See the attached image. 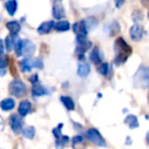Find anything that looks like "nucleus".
Segmentation results:
<instances>
[{"instance_id":"nucleus-1","label":"nucleus","mask_w":149,"mask_h":149,"mask_svg":"<svg viewBox=\"0 0 149 149\" xmlns=\"http://www.w3.org/2000/svg\"><path fill=\"white\" fill-rule=\"evenodd\" d=\"M114 63L116 65H120L124 62L127 61L128 57L132 53V47L123 39L122 37L118 38V39L114 41Z\"/></svg>"},{"instance_id":"nucleus-2","label":"nucleus","mask_w":149,"mask_h":149,"mask_svg":"<svg viewBox=\"0 0 149 149\" xmlns=\"http://www.w3.org/2000/svg\"><path fill=\"white\" fill-rule=\"evenodd\" d=\"M133 84L136 88L147 89L149 88V68L141 65L135 72L133 78Z\"/></svg>"},{"instance_id":"nucleus-3","label":"nucleus","mask_w":149,"mask_h":149,"mask_svg":"<svg viewBox=\"0 0 149 149\" xmlns=\"http://www.w3.org/2000/svg\"><path fill=\"white\" fill-rule=\"evenodd\" d=\"M15 53L17 56H31L34 54L36 50V46L30 40H21L17 39L15 41Z\"/></svg>"},{"instance_id":"nucleus-4","label":"nucleus","mask_w":149,"mask_h":149,"mask_svg":"<svg viewBox=\"0 0 149 149\" xmlns=\"http://www.w3.org/2000/svg\"><path fill=\"white\" fill-rule=\"evenodd\" d=\"M19 68H21L23 72H30L32 68H43V62L38 58H30L29 56H27L26 58L19 61Z\"/></svg>"},{"instance_id":"nucleus-5","label":"nucleus","mask_w":149,"mask_h":149,"mask_svg":"<svg viewBox=\"0 0 149 149\" xmlns=\"http://www.w3.org/2000/svg\"><path fill=\"white\" fill-rule=\"evenodd\" d=\"M76 42H77V49H76V54L79 56L80 59H81V58L83 59L84 54H85V52L87 51L89 48H91L92 43L89 41V40H87L86 36H78Z\"/></svg>"},{"instance_id":"nucleus-6","label":"nucleus","mask_w":149,"mask_h":149,"mask_svg":"<svg viewBox=\"0 0 149 149\" xmlns=\"http://www.w3.org/2000/svg\"><path fill=\"white\" fill-rule=\"evenodd\" d=\"M9 93L13 96L17 98H19L26 93V90H27V87L24 84V82H22L21 80H13V82H10L9 84Z\"/></svg>"},{"instance_id":"nucleus-7","label":"nucleus","mask_w":149,"mask_h":149,"mask_svg":"<svg viewBox=\"0 0 149 149\" xmlns=\"http://www.w3.org/2000/svg\"><path fill=\"white\" fill-rule=\"evenodd\" d=\"M86 137L89 141H91L92 143H94L95 145L100 147L105 146V140L103 139V137L101 136V134L99 133V131L96 130V129L92 128L86 132Z\"/></svg>"},{"instance_id":"nucleus-8","label":"nucleus","mask_w":149,"mask_h":149,"mask_svg":"<svg viewBox=\"0 0 149 149\" xmlns=\"http://www.w3.org/2000/svg\"><path fill=\"white\" fill-rule=\"evenodd\" d=\"M9 125H10L11 130L15 134H19L23 130V120H22L21 116H17V114H13L10 116V118H9Z\"/></svg>"},{"instance_id":"nucleus-9","label":"nucleus","mask_w":149,"mask_h":149,"mask_svg":"<svg viewBox=\"0 0 149 149\" xmlns=\"http://www.w3.org/2000/svg\"><path fill=\"white\" fill-rule=\"evenodd\" d=\"M72 31L77 36H87L88 34V28L86 26L85 22H77L72 25Z\"/></svg>"},{"instance_id":"nucleus-10","label":"nucleus","mask_w":149,"mask_h":149,"mask_svg":"<svg viewBox=\"0 0 149 149\" xmlns=\"http://www.w3.org/2000/svg\"><path fill=\"white\" fill-rule=\"evenodd\" d=\"M49 93L47 88H45L43 85L39 83V82H36V83L33 84L32 86V94L33 96L35 97H40V96H44V95H47Z\"/></svg>"},{"instance_id":"nucleus-11","label":"nucleus","mask_w":149,"mask_h":149,"mask_svg":"<svg viewBox=\"0 0 149 149\" xmlns=\"http://www.w3.org/2000/svg\"><path fill=\"white\" fill-rule=\"evenodd\" d=\"M130 36L131 39L134 41H140L143 37V28L138 24L134 25L130 29Z\"/></svg>"},{"instance_id":"nucleus-12","label":"nucleus","mask_w":149,"mask_h":149,"mask_svg":"<svg viewBox=\"0 0 149 149\" xmlns=\"http://www.w3.org/2000/svg\"><path fill=\"white\" fill-rule=\"evenodd\" d=\"M54 26H55V23L53 21H48V22H44L41 25L38 27L37 32L40 34V35H46V34L50 33L52 29H54Z\"/></svg>"},{"instance_id":"nucleus-13","label":"nucleus","mask_w":149,"mask_h":149,"mask_svg":"<svg viewBox=\"0 0 149 149\" xmlns=\"http://www.w3.org/2000/svg\"><path fill=\"white\" fill-rule=\"evenodd\" d=\"M32 104L29 100H23L19 105V113L21 116H26L30 111H31Z\"/></svg>"},{"instance_id":"nucleus-14","label":"nucleus","mask_w":149,"mask_h":149,"mask_svg":"<svg viewBox=\"0 0 149 149\" xmlns=\"http://www.w3.org/2000/svg\"><path fill=\"white\" fill-rule=\"evenodd\" d=\"M90 59L95 64L101 63L102 59H103V55H102V52L100 51V49L98 47H95L91 51V53H90Z\"/></svg>"},{"instance_id":"nucleus-15","label":"nucleus","mask_w":149,"mask_h":149,"mask_svg":"<svg viewBox=\"0 0 149 149\" xmlns=\"http://www.w3.org/2000/svg\"><path fill=\"white\" fill-rule=\"evenodd\" d=\"M15 106V102L13 98H5L2 101L0 102V107L1 109L4 110V111H9V110H13Z\"/></svg>"},{"instance_id":"nucleus-16","label":"nucleus","mask_w":149,"mask_h":149,"mask_svg":"<svg viewBox=\"0 0 149 149\" xmlns=\"http://www.w3.org/2000/svg\"><path fill=\"white\" fill-rule=\"evenodd\" d=\"M52 15H53V17L56 19H60L64 17L65 13H64V8L62 7L61 4H58V3H55L53 5V9H52Z\"/></svg>"},{"instance_id":"nucleus-17","label":"nucleus","mask_w":149,"mask_h":149,"mask_svg":"<svg viewBox=\"0 0 149 149\" xmlns=\"http://www.w3.org/2000/svg\"><path fill=\"white\" fill-rule=\"evenodd\" d=\"M78 74L82 78H86L89 74L90 72V66L86 62H80L79 65H78Z\"/></svg>"},{"instance_id":"nucleus-18","label":"nucleus","mask_w":149,"mask_h":149,"mask_svg":"<svg viewBox=\"0 0 149 149\" xmlns=\"http://www.w3.org/2000/svg\"><path fill=\"white\" fill-rule=\"evenodd\" d=\"M125 124L128 125L130 129H136L139 127L138 118H137V116H134V114H129V116H127L126 118H125Z\"/></svg>"},{"instance_id":"nucleus-19","label":"nucleus","mask_w":149,"mask_h":149,"mask_svg":"<svg viewBox=\"0 0 149 149\" xmlns=\"http://www.w3.org/2000/svg\"><path fill=\"white\" fill-rule=\"evenodd\" d=\"M6 28L9 31V33L13 34V35H17V34L21 31V25H19V23L17 21L8 22V23L6 24Z\"/></svg>"},{"instance_id":"nucleus-20","label":"nucleus","mask_w":149,"mask_h":149,"mask_svg":"<svg viewBox=\"0 0 149 149\" xmlns=\"http://www.w3.org/2000/svg\"><path fill=\"white\" fill-rule=\"evenodd\" d=\"M5 8L9 13V15H15L17 9V0H8L5 3Z\"/></svg>"},{"instance_id":"nucleus-21","label":"nucleus","mask_w":149,"mask_h":149,"mask_svg":"<svg viewBox=\"0 0 149 149\" xmlns=\"http://www.w3.org/2000/svg\"><path fill=\"white\" fill-rule=\"evenodd\" d=\"M54 29L57 32H66L70 29V25L68 21H60L55 24Z\"/></svg>"},{"instance_id":"nucleus-22","label":"nucleus","mask_w":149,"mask_h":149,"mask_svg":"<svg viewBox=\"0 0 149 149\" xmlns=\"http://www.w3.org/2000/svg\"><path fill=\"white\" fill-rule=\"evenodd\" d=\"M15 36L17 35H13L10 34L9 36H7L5 38V48H6L7 51H11V50L15 48Z\"/></svg>"},{"instance_id":"nucleus-23","label":"nucleus","mask_w":149,"mask_h":149,"mask_svg":"<svg viewBox=\"0 0 149 149\" xmlns=\"http://www.w3.org/2000/svg\"><path fill=\"white\" fill-rule=\"evenodd\" d=\"M60 100H61L62 104L65 106V108L68 110H74V100H72L70 97H68V96H62V97L60 98Z\"/></svg>"},{"instance_id":"nucleus-24","label":"nucleus","mask_w":149,"mask_h":149,"mask_svg":"<svg viewBox=\"0 0 149 149\" xmlns=\"http://www.w3.org/2000/svg\"><path fill=\"white\" fill-rule=\"evenodd\" d=\"M22 134L25 138L27 139H33L35 137V134H36V131H35V128L34 127H27V128L23 129L22 130Z\"/></svg>"},{"instance_id":"nucleus-25","label":"nucleus","mask_w":149,"mask_h":149,"mask_svg":"<svg viewBox=\"0 0 149 149\" xmlns=\"http://www.w3.org/2000/svg\"><path fill=\"white\" fill-rule=\"evenodd\" d=\"M7 65H8V58L6 56L0 58V76H4L6 74Z\"/></svg>"},{"instance_id":"nucleus-26","label":"nucleus","mask_w":149,"mask_h":149,"mask_svg":"<svg viewBox=\"0 0 149 149\" xmlns=\"http://www.w3.org/2000/svg\"><path fill=\"white\" fill-rule=\"evenodd\" d=\"M108 72H109V64H108L107 62H103V63L100 64L99 68H98V72L101 74L102 76H104V77L107 76Z\"/></svg>"},{"instance_id":"nucleus-27","label":"nucleus","mask_w":149,"mask_h":149,"mask_svg":"<svg viewBox=\"0 0 149 149\" xmlns=\"http://www.w3.org/2000/svg\"><path fill=\"white\" fill-rule=\"evenodd\" d=\"M85 24H86V26H87V28H88V31H91V30H93L94 28L97 26V24H98V22L96 21L94 17H89V19H85Z\"/></svg>"},{"instance_id":"nucleus-28","label":"nucleus","mask_w":149,"mask_h":149,"mask_svg":"<svg viewBox=\"0 0 149 149\" xmlns=\"http://www.w3.org/2000/svg\"><path fill=\"white\" fill-rule=\"evenodd\" d=\"M61 129H62V124H59L55 129H53L52 133H53V136L55 137L56 139H59L62 137V134H61Z\"/></svg>"},{"instance_id":"nucleus-29","label":"nucleus","mask_w":149,"mask_h":149,"mask_svg":"<svg viewBox=\"0 0 149 149\" xmlns=\"http://www.w3.org/2000/svg\"><path fill=\"white\" fill-rule=\"evenodd\" d=\"M132 17H133V21H134L136 24H138V23H140V22L142 21L143 15H142V13H141L139 10H135L134 13H133Z\"/></svg>"},{"instance_id":"nucleus-30","label":"nucleus","mask_w":149,"mask_h":149,"mask_svg":"<svg viewBox=\"0 0 149 149\" xmlns=\"http://www.w3.org/2000/svg\"><path fill=\"white\" fill-rule=\"evenodd\" d=\"M83 142V137L82 136H76L72 138V145L80 144V143Z\"/></svg>"},{"instance_id":"nucleus-31","label":"nucleus","mask_w":149,"mask_h":149,"mask_svg":"<svg viewBox=\"0 0 149 149\" xmlns=\"http://www.w3.org/2000/svg\"><path fill=\"white\" fill-rule=\"evenodd\" d=\"M29 80H30V82H32V84H34V83H36V82H38V74H32L31 77L29 78Z\"/></svg>"},{"instance_id":"nucleus-32","label":"nucleus","mask_w":149,"mask_h":149,"mask_svg":"<svg viewBox=\"0 0 149 149\" xmlns=\"http://www.w3.org/2000/svg\"><path fill=\"white\" fill-rule=\"evenodd\" d=\"M3 53H4V43L0 39V56L3 55Z\"/></svg>"},{"instance_id":"nucleus-33","label":"nucleus","mask_w":149,"mask_h":149,"mask_svg":"<svg viewBox=\"0 0 149 149\" xmlns=\"http://www.w3.org/2000/svg\"><path fill=\"white\" fill-rule=\"evenodd\" d=\"M3 129H4V120H3V118L0 116V132H2Z\"/></svg>"},{"instance_id":"nucleus-34","label":"nucleus","mask_w":149,"mask_h":149,"mask_svg":"<svg viewBox=\"0 0 149 149\" xmlns=\"http://www.w3.org/2000/svg\"><path fill=\"white\" fill-rule=\"evenodd\" d=\"M124 3V0H116V7H120Z\"/></svg>"},{"instance_id":"nucleus-35","label":"nucleus","mask_w":149,"mask_h":149,"mask_svg":"<svg viewBox=\"0 0 149 149\" xmlns=\"http://www.w3.org/2000/svg\"><path fill=\"white\" fill-rule=\"evenodd\" d=\"M142 3L144 6H149V0H142Z\"/></svg>"},{"instance_id":"nucleus-36","label":"nucleus","mask_w":149,"mask_h":149,"mask_svg":"<svg viewBox=\"0 0 149 149\" xmlns=\"http://www.w3.org/2000/svg\"><path fill=\"white\" fill-rule=\"evenodd\" d=\"M146 141H147V144L149 145V132L147 133V135H146Z\"/></svg>"},{"instance_id":"nucleus-37","label":"nucleus","mask_w":149,"mask_h":149,"mask_svg":"<svg viewBox=\"0 0 149 149\" xmlns=\"http://www.w3.org/2000/svg\"><path fill=\"white\" fill-rule=\"evenodd\" d=\"M55 1H61V0H55Z\"/></svg>"},{"instance_id":"nucleus-38","label":"nucleus","mask_w":149,"mask_h":149,"mask_svg":"<svg viewBox=\"0 0 149 149\" xmlns=\"http://www.w3.org/2000/svg\"><path fill=\"white\" fill-rule=\"evenodd\" d=\"M148 17H149V11H148Z\"/></svg>"}]
</instances>
